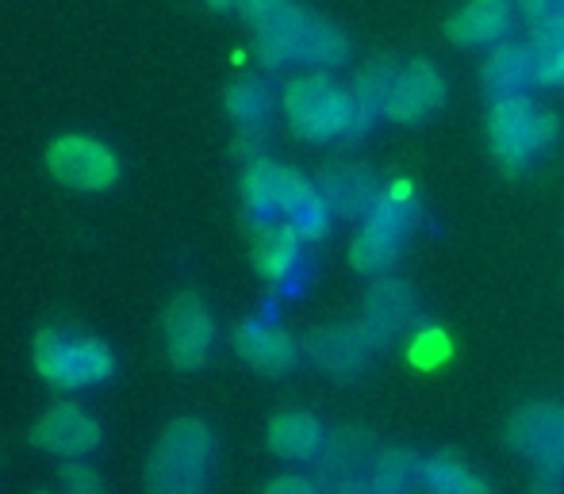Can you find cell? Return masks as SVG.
<instances>
[{"label":"cell","instance_id":"obj_33","mask_svg":"<svg viewBox=\"0 0 564 494\" xmlns=\"http://www.w3.org/2000/svg\"><path fill=\"white\" fill-rule=\"evenodd\" d=\"M335 494H395V491H388L380 480H372V472L369 475H361V480H354V483H346V487H338Z\"/></svg>","mask_w":564,"mask_h":494},{"label":"cell","instance_id":"obj_21","mask_svg":"<svg viewBox=\"0 0 564 494\" xmlns=\"http://www.w3.org/2000/svg\"><path fill=\"white\" fill-rule=\"evenodd\" d=\"M415 292H411L408 281H400V276H377V284H372L369 292H365V310L361 315L369 318L372 326H377L380 333H388V338H395V333L411 330L415 326Z\"/></svg>","mask_w":564,"mask_h":494},{"label":"cell","instance_id":"obj_4","mask_svg":"<svg viewBox=\"0 0 564 494\" xmlns=\"http://www.w3.org/2000/svg\"><path fill=\"white\" fill-rule=\"evenodd\" d=\"M561 134L557 116L542 111L534 100L522 97H499L488 108V146L491 157L503 165L507 173L527 169L534 157H542L545 150H553Z\"/></svg>","mask_w":564,"mask_h":494},{"label":"cell","instance_id":"obj_29","mask_svg":"<svg viewBox=\"0 0 564 494\" xmlns=\"http://www.w3.org/2000/svg\"><path fill=\"white\" fill-rule=\"evenodd\" d=\"M58 480H62V494H105V480H100L97 468L66 464L58 472Z\"/></svg>","mask_w":564,"mask_h":494},{"label":"cell","instance_id":"obj_9","mask_svg":"<svg viewBox=\"0 0 564 494\" xmlns=\"http://www.w3.org/2000/svg\"><path fill=\"white\" fill-rule=\"evenodd\" d=\"M312 193H315V185L304 173L289 169V165L273 162V157L246 162L242 204L250 219H289Z\"/></svg>","mask_w":564,"mask_h":494},{"label":"cell","instance_id":"obj_27","mask_svg":"<svg viewBox=\"0 0 564 494\" xmlns=\"http://www.w3.org/2000/svg\"><path fill=\"white\" fill-rule=\"evenodd\" d=\"M449 353H453V341L446 330H438V326H419V330L408 338V361L415 364L419 372L442 369V364L449 361Z\"/></svg>","mask_w":564,"mask_h":494},{"label":"cell","instance_id":"obj_20","mask_svg":"<svg viewBox=\"0 0 564 494\" xmlns=\"http://www.w3.org/2000/svg\"><path fill=\"white\" fill-rule=\"evenodd\" d=\"M273 457L292 460V464H307V460H319L323 449H327V429L315 414L307 410H284L269 421L265 433Z\"/></svg>","mask_w":564,"mask_h":494},{"label":"cell","instance_id":"obj_8","mask_svg":"<svg viewBox=\"0 0 564 494\" xmlns=\"http://www.w3.org/2000/svg\"><path fill=\"white\" fill-rule=\"evenodd\" d=\"M46 169L62 188L74 193H105L119 180V162L116 154L97 139L85 134H62L46 150Z\"/></svg>","mask_w":564,"mask_h":494},{"label":"cell","instance_id":"obj_34","mask_svg":"<svg viewBox=\"0 0 564 494\" xmlns=\"http://www.w3.org/2000/svg\"><path fill=\"white\" fill-rule=\"evenodd\" d=\"M212 8H216V12H227V8H235V0H208Z\"/></svg>","mask_w":564,"mask_h":494},{"label":"cell","instance_id":"obj_15","mask_svg":"<svg viewBox=\"0 0 564 494\" xmlns=\"http://www.w3.org/2000/svg\"><path fill=\"white\" fill-rule=\"evenodd\" d=\"M250 257L265 284H289L300 268L304 238L292 230L289 219H250Z\"/></svg>","mask_w":564,"mask_h":494},{"label":"cell","instance_id":"obj_7","mask_svg":"<svg viewBox=\"0 0 564 494\" xmlns=\"http://www.w3.org/2000/svg\"><path fill=\"white\" fill-rule=\"evenodd\" d=\"M388 333H380L369 318H354V322H335L319 326L307 333L304 353L315 369H323L327 376H354V372L369 369V361L388 345Z\"/></svg>","mask_w":564,"mask_h":494},{"label":"cell","instance_id":"obj_32","mask_svg":"<svg viewBox=\"0 0 564 494\" xmlns=\"http://www.w3.org/2000/svg\"><path fill=\"white\" fill-rule=\"evenodd\" d=\"M530 494H564V472H553V468H534Z\"/></svg>","mask_w":564,"mask_h":494},{"label":"cell","instance_id":"obj_18","mask_svg":"<svg viewBox=\"0 0 564 494\" xmlns=\"http://www.w3.org/2000/svg\"><path fill=\"white\" fill-rule=\"evenodd\" d=\"M372 457H377V441L365 429H338L327 437V449L319 457V487L335 494L346 483L369 475Z\"/></svg>","mask_w":564,"mask_h":494},{"label":"cell","instance_id":"obj_31","mask_svg":"<svg viewBox=\"0 0 564 494\" xmlns=\"http://www.w3.org/2000/svg\"><path fill=\"white\" fill-rule=\"evenodd\" d=\"M261 494H323V487L315 480H307V475H281Z\"/></svg>","mask_w":564,"mask_h":494},{"label":"cell","instance_id":"obj_25","mask_svg":"<svg viewBox=\"0 0 564 494\" xmlns=\"http://www.w3.org/2000/svg\"><path fill=\"white\" fill-rule=\"evenodd\" d=\"M423 464L426 460H419L415 452L408 449H380L377 457H372V480H380L388 491L395 494H415L423 491Z\"/></svg>","mask_w":564,"mask_h":494},{"label":"cell","instance_id":"obj_28","mask_svg":"<svg viewBox=\"0 0 564 494\" xmlns=\"http://www.w3.org/2000/svg\"><path fill=\"white\" fill-rule=\"evenodd\" d=\"M289 222L304 242H323V238L330 234V222H335V207L327 204V196H323L319 185H315V193L289 215Z\"/></svg>","mask_w":564,"mask_h":494},{"label":"cell","instance_id":"obj_13","mask_svg":"<svg viewBox=\"0 0 564 494\" xmlns=\"http://www.w3.org/2000/svg\"><path fill=\"white\" fill-rule=\"evenodd\" d=\"M319 193L327 196V204L335 207L338 219L349 222H365L377 211L384 185L377 180V173L365 169L357 162H335L319 173Z\"/></svg>","mask_w":564,"mask_h":494},{"label":"cell","instance_id":"obj_2","mask_svg":"<svg viewBox=\"0 0 564 494\" xmlns=\"http://www.w3.org/2000/svg\"><path fill=\"white\" fill-rule=\"evenodd\" d=\"M216 437L200 418H177L147 460V494H208Z\"/></svg>","mask_w":564,"mask_h":494},{"label":"cell","instance_id":"obj_5","mask_svg":"<svg viewBox=\"0 0 564 494\" xmlns=\"http://www.w3.org/2000/svg\"><path fill=\"white\" fill-rule=\"evenodd\" d=\"M415 222H419V204L411 185L400 180V185L384 188L377 211L361 222V230L349 242V265L361 276H384L388 268H395L403 242L415 230Z\"/></svg>","mask_w":564,"mask_h":494},{"label":"cell","instance_id":"obj_3","mask_svg":"<svg viewBox=\"0 0 564 494\" xmlns=\"http://www.w3.org/2000/svg\"><path fill=\"white\" fill-rule=\"evenodd\" d=\"M284 119L289 131L304 142L357 139L354 92L330 81V74H300L284 89Z\"/></svg>","mask_w":564,"mask_h":494},{"label":"cell","instance_id":"obj_35","mask_svg":"<svg viewBox=\"0 0 564 494\" xmlns=\"http://www.w3.org/2000/svg\"><path fill=\"white\" fill-rule=\"evenodd\" d=\"M35 494H62V491H35Z\"/></svg>","mask_w":564,"mask_h":494},{"label":"cell","instance_id":"obj_16","mask_svg":"<svg viewBox=\"0 0 564 494\" xmlns=\"http://www.w3.org/2000/svg\"><path fill=\"white\" fill-rule=\"evenodd\" d=\"M514 23L511 0H465L446 20V39L453 46H496Z\"/></svg>","mask_w":564,"mask_h":494},{"label":"cell","instance_id":"obj_6","mask_svg":"<svg viewBox=\"0 0 564 494\" xmlns=\"http://www.w3.org/2000/svg\"><path fill=\"white\" fill-rule=\"evenodd\" d=\"M35 369L46 384L74 392V387H93L112 376L116 356L100 338H77V333L46 326L35 333Z\"/></svg>","mask_w":564,"mask_h":494},{"label":"cell","instance_id":"obj_17","mask_svg":"<svg viewBox=\"0 0 564 494\" xmlns=\"http://www.w3.org/2000/svg\"><path fill=\"white\" fill-rule=\"evenodd\" d=\"M235 353L242 356L250 369L265 372V376H284L296 369L300 345L273 322H242L235 330Z\"/></svg>","mask_w":564,"mask_h":494},{"label":"cell","instance_id":"obj_1","mask_svg":"<svg viewBox=\"0 0 564 494\" xmlns=\"http://www.w3.org/2000/svg\"><path fill=\"white\" fill-rule=\"evenodd\" d=\"M253 58L265 69H284L292 62L338 69L349 58V39L330 20H319L315 12L289 0L281 12L253 28Z\"/></svg>","mask_w":564,"mask_h":494},{"label":"cell","instance_id":"obj_12","mask_svg":"<svg viewBox=\"0 0 564 494\" xmlns=\"http://www.w3.org/2000/svg\"><path fill=\"white\" fill-rule=\"evenodd\" d=\"M31 444L54 457L77 460L100 444V426L74 403H58L31 426Z\"/></svg>","mask_w":564,"mask_h":494},{"label":"cell","instance_id":"obj_10","mask_svg":"<svg viewBox=\"0 0 564 494\" xmlns=\"http://www.w3.org/2000/svg\"><path fill=\"white\" fill-rule=\"evenodd\" d=\"M507 449H514L534 468L564 472V406L557 403H527L507 418L503 426Z\"/></svg>","mask_w":564,"mask_h":494},{"label":"cell","instance_id":"obj_26","mask_svg":"<svg viewBox=\"0 0 564 494\" xmlns=\"http://www.w3.org/2000/svg\"><path fill=\"white\" fill-rule=\"evenodd\" d=\"M530 51H534V85L561 89L564 85V20L530 31Z\"/></svg>","mask_w":564,"mask_h":494},{"label":"cell","instance_id":"obj_11","mask_svg":"<svg viewBox=\"0 0 564 494\" xmlns=\"http://www.w3.org/2000/svg\"><path fill=\"white\" fill-rule=\"evenodd\" d=\"M212 345H216L212 307L196 292H181L165 307V356H170L173 369L193 372L212 356Z\"/></svg>","mask_w":564,"mask_h":494},{"label":"cell","instance_id":"obj_30","mask_svg":"<svg viewBox=\"0 0 564 494\" xmlns=\"http://www.w3.org/2000/svg\"><path fill=\"white\" fill-rule=\"evenodd\" d=\"M284 4H289V0H235V8L253 23V28H258V23H265L269 15H276Z\"/></svg>","mask_w":564,"mask_h":494},{"label":"cell","instance_id":"obj_14","mask_svg":"<svg viewBox=\"0 0 564 494\" xmlns=\"http://www.w3.org/2000/svg\"><path fill=\"white\" fill-rule=\"evenodd\" d=\"M442 100H446V81H442L438 66H431L426 58H415L395 74L384 116L392 123H423L431 111L442 108Z\"/></svg>","mask_w":564,"mask_h":494},{"label":"cell","instance_id":"obj_19","mask_svg":"<svg viewBox=\"0 0 564 494\" xmlns=\"http://www.w3.org/2000/svg\"><path fill=\"white\" fill-rule=\"evenodd\" d=\"M480 77L491 100L522 97L534 85V51H530V43H519V39L496 43L488 51V58H484Z\"/></svg>","mask_w":564,"mask_h":494},{"label":"cell","instance_id":"obj_22","mask_svg":"<svg viewBox=\"0 0 564 494\" xmlns=\"http://www.w3.org/2000/svg\"><path fill=\"white\" fill-rule=\"evenodd\" d=\"M395 74H400V66H395L392 58H372L369 66L357 69L354 85H349V92H354V108H357V139H365V131L377 123V116H384L388 97H392V85H395Z\"/></svg>","mask_w":564,"mask_h":494},{"label":"cell","instance_id":"obj_23","mask_svg":"<svg viewBox=\"0 0 564 494\" xmlns=\"http://www.w3.org/2000/svg\"><path fill=\"white\" fill-rule=\"evenodd\" d=\"M224 103H227V116L242 131H265L269 111H273V92H269V85L261 77H238V81L227 85Z\"/></svg>","mask_w":564,"mask_h":494},{"label":"cell","instance_id":"obj_24","mask_svg":"<svg viewBox=\"0 0 564 494\" xmlns=\"http://www.w3.org/2000/svg\"><path fill=\"white\" fill-rule=\"evenodd\" d=\"M423 494H491V487L457 452H438L423 464Z\"/></svg>","mask_w":564,"mask_h":494}]
</instances>
